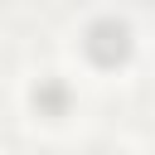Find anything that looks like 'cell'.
Listing matches in <instances>:
<instances>
[{
	"label": "cell",
	"instance_id": "6da1fadb",
	"mask_svg": "<svg viewBox=\"0 0 155 155\" xmlns=\"http://www.w3.org/2000/svg\"><path fill=\"white\" fill-rule=\"evenodd\" d=\"M87 53L102 63V68H111V63H121L126 53H131V39H126V24H116V19H97L92 29H87Z\"/></svg>",
	"mask_w": 155,
	"mask_h": 155
}]
</instances>
